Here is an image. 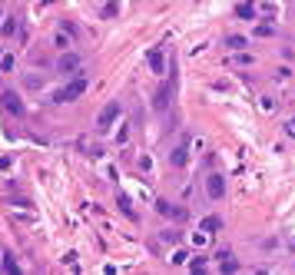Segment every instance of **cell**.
Masks as SVG:
<instances>
[{"mask_svg":"<svg viewBox=\"0 0 295 275\" xmlns=\"http://www.w3.org/2000/svg\"><path fill=\"white\" fill-rule=\"evenodd\" d=\"M159 242H166V245H179V242H183V232H179V229H163V232H159Z\"/></svg>","mask_w":295,"mask_h":275,"instance_id":"5bb4252c","label":"cell"},{"mask_svg":"<svg viewBox=\"0 0 295 275\" xmlns=\"http://www.w3.org/2000/svg\"><path fill=\"white\" fill-rule=\"evenodd\" d=\"M272 80H276V83H285V80H292V67H285V63H282L276 73H272Z\"/></svg>","mask_w":295,"mask_h":275,"instance_id":"603a6c76","label":"cell"},{"mask_svg":"<svg viewBox=\"0 0 295 275\" xmlns=\"http://www.w3.org/2000/svg\"><path fill=\"white\" fill-rule=\"evenodd\" d=\"M103 17H116V3H106V7H103Z\"/></svg>","mask_w":295,"mask_h":275,"instance_id":"f1b7e54d","label":"cell"},{"mask_svg":"<svg viewBox=\"0 0 295 275\" xmlns=\"http://www.w3.org/2000/svg\"><path fill=\"white\" fill-rule=\"evenodd\" d=\"M53 70L60 76H80V70H83V56L76 53V50H63V53L56 56V63H53Z\"/></svg>","mask_w":295,"mask_h":275,"instance_id":"7a4b0ae2","label":"cell"},{"mask_svg":"<svg viewBox=\"0 0 295 275\" xmlns=\"http://www.w3.org/2000/svg\"><path fill=\"white\" fill-rule=\"evenodd\" d=\"M216 258H219V272H239V262H236V256L229 249H222Z\"/></svg>","mask_w":295,"mask_h":275,"instance_id":"30bf717a","label":"cell"},{"mask_svg":"<svg viewBox=\"0 0 295 275\" xmlns=\"http://www.w3.org/2000/svg\"><path fill=\"white\" fill-rule=\"evenodd\" d=\"M173 96H176V76L166 80L159 90L153 93V110H156V113H166L169 106H173Z\"/></svg>","mask_w":295,"mask_h":275,"instance_id":"277c9868","label":"cell"},{"mask_svg":"<svg viewBox=\"0 0 295 275\" xmlns=\"http://www.w3.org/2000/svg\"><path fill=\"white\" fill-rule=\"evenodd\" d=\"M0 76H3V73H0ZM0 93H3V90H0Z\"/></svg>","mask_w":295,"mask_h":275,"instance_id":"d6a6232c","label":"cell"},{"mask_svg":"<svg viewBox=\"0 0 295 275\" xmlns=\"http://www.w3.org/2000/svg\"><path fill=\"white\" fill-rule=\"evenodd\" d=\"M120 113H123V103H120V100H110V103L100 110V116H96V133H110V129L116 126V120H120Z\"/></svg>","mask_w":295,"mask_h":275,"instance_id":"3957f363","label":"cell"},{"mask_svg":"<svg viewBox=\"0 0 295 275\" xmlns=\"http://www.w3.org/2000/svg\"><path fill=\"white\" fill-rule=\"evenodd\" d=\"M87 90H90L87 76H70V83H63V86L53 93V103H60V106H63V103H76Z\"/></svg>","mask_w":295,"mask_h":275,"instance_id":"6da1fadb","label":"cell"},{"mask_svg":"<svg viewBox=\"0 0 295 275\" xmlns=\"http://www.w3.org/2000/svg\"><path fill=\"white\" fill-rule=\"evenodd\" d=\"M256 37H276V27L272 23H262V27H256Z\"/></svg>","mask_w":295,"mask_h":275,"instance_id":"d4e9b609","label":"cell"},{"mask_svg":"<svg viewBox=\"0 0 295 275\" xmlns=\"http://www.w3.org/2000/svg\"><path fill=\"white\" fill-rule=\"evenodd\" d=\"M236 17H239V20H252V17H256V10H252V0H242L239 7H236Z\"/></svg>","mask_w":295,"mask_h":275,"instance_id":"2e32d148","label":"cell"},{"mask_svg":"<svg viewBox=\"0 0 295 275\" xmlns=\"http://www.w3.org/2000/svg\"><path fill=\"white\" fill-rule=\"evenodd\" d=\"M23 86H27V90H40V86H43V76L27 73V76H23Z\"/></svg>","mask_w":295,"mask_h":275,"instance_id":"44dd1931","label":"cell"},{"mask_svg":"<svg viewBox=\"0 0 295 275\" xmlns=\"http://www.w3.org/2000/svg\"><path fill=\"white\" fill-rule=\"evenodd\" d=\"M232 63H236V67H252V63H256V56H252V53H245V50H236Z\"/></svg>","mask_w":295,"mask_h":275,"instance_id":"ac0fdd59","label":"cell"},{"mask_svg":"<svg viewBox=\"0 0 295 275\" xmlns=\"http://www.w3.org/2000/svg\"><path fill=\"white\" fill-rule=\"evenodd\" d=\"M186 258H189V252H186V249H179V245L169 252V262H173V265H186Z\"/></svg>","mask_w":295,"mask_h":275,"instance_id":"d6986e66","label":"cell"},{"mask_svg":"<svg viewBox=\"0 0 295 275\" xmlns=\"http://www.w3.org/2000/svg\"><path fill=\"white\" fill-rule=\"evenodd\" d=\"M0 106H3V110L10 113V116H23V113H27V103H23V96H20V93H14V90H3L0 93Z\"/></svg>","mask_w":295,"mask_h":275,"instance_id":"5b68a950","label":"cell"},{"mask_svg":"<svg viewBox=\"0 0 295 275\" xmlns=\"http://www.w3.org/2000/svg\"><path fill=\"white\" fill-rule=\"evenodd\" d=\"M10 166V156H0V169H7Z\"/></svg>","mask_w":295,"mask_h":275,"instance_id":"f546056e","label":"cell"},{"mask_svg":"<svg viewBox=\"0 0 295 275\" xmlns=\"http://www.w3.org/2000/svg\"><path fill=\"white\" fill-rule=\"evenodd\" d=\"M14 30H17V17H3V23H0V34H3V37H14Z\"/></svg>","mask_w":295,"mask_h":275,"instance_id":"ffe728a7","label":"cell"},{"mask_svg":"<svg viewBox=\"0 0 295 275\" xmlns=\"http://www.w3.org/2000/svg\"><path fill=\"white\" fill-rule=\"evenodd\" d=\"M60 27H63V30H67V34H70V37L76 40V34H80V30H76V23H70V20H63V23H60Z\"/></svg>","mask_w":295,"mask_h":275,"instance_id":"4316f807","label":"cell"},{"mask_svg":"<svg viewBox=\"0 0 295 275\" xmlns=\"http://www.w3.org/2000/svg\"><path fill=\"white\" fill-rule=\"evenodd\" d=\"M169 163L176 166V169H183V166L189 163V133H183V136H179V143L173 146V153H169Z\"/></svg>","mask_w":295,"mask_h":275,"instance_id":"8992f818","label":"cell"},{"mask_svg":"<svg viewBox=\"0 0 295 275\" xmlns=\"http://www.w3.org/2000/svg\"><path fill=\"white\" fill-rule=\"evenodd\" d=\"M285 126H289V133H292V136H295V116H292V120H289V123H285Z\"/></svg>","mask_w":295,"mask_h":275,"instance_id":"4dcf8cb0","label":"cell"},{"mask_svg":"<svg viewBox=\"0 0 295 275\" xmlns=\"http://www.w3.org/2000/svg\"><path fill=\"white\" fill-rule=\"evenodd\" d=\"M156 212H159V216H169V219H173L176 206H173V202H166V199H159V202H156Z\"/></svg>","mask_w":295,"mask_h":275,"instance_id":"cb8c5ba5","label":"cell"},{"mask_svg":"<svg viewBox=\"0 0 295 275\" xmlns=\"http://www.w3.org/2000/svg\"><path fill=\"white\" fill-rule=\"evenodd\" d=\"M146 63H149V70H153L156 76H163V73H166V53H163L159 47H153V50L146 53Z\"/></svg>","mask_w":295,"mask_h":275,"instance_id":"ba28073f","label":"cell"},{"mask_svg":"<svg viewBox=\"0 0 295 275\" xmlns=\"http://www.w3.org/2000/svg\"><path fill=\"white\" fill-rule=\"evenodd\" d=\"M116 143H120V146H126V143H129V126H126V123H123L120 133H116Z\"/></svg>","mask_w":295,"mask_h":275,"instance_id":"484cf974","label":"cell"},{"mask_svg":"<svg viewBox=\"0 0 295 275\" xmlns=\"http://www.w3.org/2000/svg\"><path fill=\"white\" fill-rule=\"evenodd\" d=\"M0 258H3V262H0V269H3V272H10V275H14V272H20L17 258L10 256V252H3V256H0Z\"/></svg>","mask_w":295,"mask_h":275,"instance_id":"e0dca14e","label":"cell"},{"mask_svg":"<svg viewBox=\"0 0 295 275\" xmlns=\"http://www.w3.org/2000/svg\"><path fill=\"white\" fill-rule=\"evenodd\" d=\"M50 43H53L60 53H63V50H73V37H70L63 27H56V34H53V40H50Z\"/></svg>","mask_w":295,"mask_h":275,"instance_id":"9c48e42d","label":"cell"},{"mask_svg":"<svg viewBox=\"0 0 295 275\" xmlns=\"http://www.w3.org/2000/svg\"><path fill=\"white\" fill-rule=\"evenodd\" d=\"M17 70V53H0V73H14Z\"/></svg>","mask_w":295,"mask_h":275,"instance_id":"9a60e30c","label":"cell"},{"mask_svg":"<svg viewBox=\"0 0 295 275\" xmlns=\"http://www.w3.org/2000/svg\"><path fill=\"white\" fill-rule=\"evenodd\" d=\"M139 169H143V172H153V159L143 156V159H139Z\"/></svg>","mask_w":295,"mask_h":275,"instance_id":"83f0119b","label":"cell"},{"mask_svg":"<svg viewBox=\"0 0 295 275\" xmlns=\"http://www.w3.org/2000/svg\"><path fill=\"white\" fill-rule=\"evenodd\" d=\"M116 206H120V212H123V216H126L129 222H136V219H139V216H136V209H133V202H129V196H126V192H116Z\"/></svg>","mask_w":295,"mask_h":275,"instance_id":"8fae6325","label":"cell"},{"mask_svg":"<svg viewBox=\"0 0 295 275\" xmlns=\"http://www.w3.org/2000/svg\"><path fill=\"white\" fill-rule=\"evenodd\" d=\"M206 269H209V258L206 256H196L192 262H189V272H206Z\"/></svg>","mask_w":295,"mask_h":275,"instance_id":"7402d4cb","label":"cell"},{"mask_svg":"<svg viewBox=\"0 0 295 275\" xmlns=\"http://www.w3.org/2000/svg\"><path fill=\"white\" fill-rule=\"evenodd\" d=\"M226 47H229L232 53H236V50H245V47H249V37H242V34H229V37H226Z\"/></svg>","mask_w":295,"mask_h":275,"instance_id":"7c38bea8","label":"cell"},{"mask_svg":"<svg viewBox=\"0 0 295 275\" xmlns=\"http://www.w3.org/2000/svg\"><path fill=\"white\" fill-rule=\"evenodd\" d=\"M0 17H3V7H0Z\"/></svg>","mask_w":295,"mask_h":275,"instance_id":"1f68e13d","label":"cell"},{"mask_svg":"<svg viewBox=\"0 0 295 275\" xmlns=\"http://www.w3.org/2000/svg\"><path fill=\"white\" fill-rule=\"evenodd\" d=\"M199 229H203V232H209V236H216V232H222V219H219V216H206Z\"/></svg>","mask_w":295,"mask_h":275,"instance_id":"4fadbf2b","label":"cell"},{"mask_svg":"<svg viewBox=\"0 0 295 275\" xmlns=\"http://www.w3.org/2000/svg\"><path fill=\"white\" fill-rule=\"evenodd\" d=\"M206 192H209V199H226V176L222 172H209L206 176Z\"/></svg>","mask_w":295,"mask_h":275,"instance_id":"52a82bcc","label":"cell"}]
</instances>
